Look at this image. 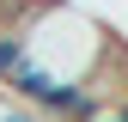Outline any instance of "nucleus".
<instances>
[{
  "label": "nucleus",
  "instance_id": "obj_1",
  "mask_svg": "<svg viewBox=\"0 0 128 122\" xmlns=\"http://www.w3.org/2000/svg\"><path fill=\"white\" fill-rule=\"evenodd\" d=\"M18 61H24V30H6V24H0V86L18 73Z\"/></svg>",
  "mask_w": 128,
  "mask_h": 122
},
{
  "label": "nucleus",
  "instance_id": "obj_2",
  "mask_svg": "<svg viewBox=\"0 0 128 122\" xmlns=\"http://www.w3.org/2000/svg\"><path fill=\"white\" fill-rule=\"evenodd\" d=\"M0 122H49V116H37V110H24V104H0Z\"/></svg>",
  "mask_w": 128,
  "mask_h": 122
}]
</instances>
